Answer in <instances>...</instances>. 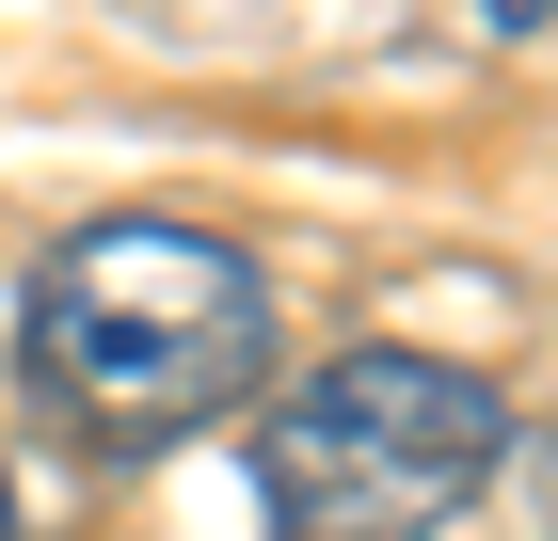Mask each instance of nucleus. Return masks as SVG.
Segmentation results:
<instances>
[{"instance_id": "obj_1", "label": "nucleus", "mask_w": 558, "mask_h": 541, "mask_svg": "<svg viewBox=\"0 0 558 541\" xmlns=\"http://www.w3.org/2000/svg\"><path fill=\"white\" fill-rule=\"evenodd\" d=\"M16 367H33V398L81 446L160 462L271 382V271L240 239H208V223H175V208L81 223L33 271V303H16Z\"/></svg>"}, {"instance_id": "obj_2", "label": "nucleus", "mask_w": 558, "mask_h": 541, "mask_svg": "<svg viewBox=\"0 0 558 541\" xmlns=\"http://www.w3.org/2000/svg\"><path fill=\"white\" fill-rule=\"evenodd\" d=\"M511 462V398L430 351H336L256 415V526L271 541H447Z\"/></svg>"}, {"instance_id": "obj_3", "label": "nucleus", "mask_w": 558, "mask_h": 541, "mask_svg": "<svg viewBox=\"0 0 558 541\" xmlns=\"http://www.w3.org/2000/svg\"><path fill=\"white\" fill-rule=\"evenodd\" d=\"M0 541H16V478H0Z\"/></svg>"}]
</instances>
